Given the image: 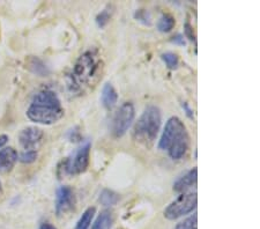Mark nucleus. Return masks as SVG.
I'll return each mask as SVG.
<instances>
[{"label": "nucleus", "mask_w": 260, "mask_h": 229, "mask_svg": "<svg viewBox=\"0 0 260 229\" xmlns=\"http://www.w3.org/2000/svg\"><path fill=\"white\" fill-rule=\"evenodd\" d=\"M171 43H174L176 45H185L186 42L182 34H177L176 36H174L173 39H171Z\"/></svg>", "instance_id": "5701e85b"}, {"label": "nucleus", "mask_w": 260, "mask_h": 229, "mask_svg": "<svg viewBox=\"0 0 260 229\" xmlns=\"http://www.w3.org/2000/svg\"><path fill=\"white\" fill-rule=\"evenodd\" d=\"M119 199H120L119 194L116 193L115 191L104 189L102 190V192L100 193L99 201L103 206H114L119 202Z\"/></svg>", "instance_id": "dca6fc26"}, {"label": "nucleus", "mask_w": 260, "mask_h": 229, "mask_svg": "<svg viewBox=\"0 0 260 229\" xmlns=\"http://www.w3.org/2000/svg\"><path fill=\"white\" fill-rule=\"evenodd\" d=\"M7 141H8V137L6 135H0V149L7 144Z\"/></svg>", "instance_id": "a878e982"}, {"label": "nucleus", "mask_w": 260, "mask_h": 229, "mask_svg": "<svg viewBox=\"0 0 260 229\" xmlns=\"http://www.w3.org/2000/svg\"><path fill=\"white\" fill-rule=\"evenodd\" d=\"M103 60L98 50H88L78 58L67 77V86L72 94L82 95L102 78Z\"/></svg>", "instance_id": "f257e3e1"}, {"label": "nucleus", "mask_w": 260, "mask_h": 229, "mask_svg": "<svg viewBox=\"0 0 260 229\" xmlns=\"http://www.w3.org/2000/svg\"><path fill=\"white\" fill-rule=\"evenodd\" d=\"M43 138L44 132L36 126H28L19 133V143L23 151H37Z\"/></svg>", "instance_id": "1a4fd4ad"}, {"label": "nucleus", "mask_w": 260, "mask_h": 229, "mask_svg": "<svg viewBox=\"0 0 260 229\" xmlns=\"http://www.w3.org/2000/svg\"><path fill=\"white\" fill-rule=\"evenodd\" d=\"M75 194L70 186L62 185L57 189L56 202H54V210L57 216H64L74 208Z\"/></svg>", "instance_id": "6e6552de"}, {"label": "nucleus", "mask_w": 260, "mask_h": 229, "mask_svg": "<svg viewBox=\"0 0 260 229\" xmlns=\"http://www.w3.org/2000/svg\"><path fill=\"white\" fill-rule=\"evenodd\" d=\"M40 229H57L56 227L53 226V224H51V223H49V222H43L40 226Z\"/></svg>", "instance_id": "bb28decb"}, {"label": "nucleus", "mask_w": 260, "mask_h": 229, "mask_svg": "<svg viewBox=\"0 0 260 229\" xmlns=\"http://www.w3.org/2000/svg\"><path fill=\"white\" fill-rule=\"evenodd\" d=\"M28 68L34 74H36V76L39 77H48L50 73L48 66L36 57H31L30 59L28 60Z\"/></svg>", "instance_id": "4468645a"}, {"label": "nucleus", "mask_w": 260, "mask_h": 229, "mask_svg": "<svg viewBox=\"0 0 260 229\" xmlns=\"http://www.w3.org/2000/svg\"><path fill=\"white\" fill-rule=\"evenodd\" d=\"M91 145L86 141L62 162V173L66 175H79L85 173L89 165Z\"/></svg>", "instance_id": "423d86ee"}, {"label": "nucleus", "mask_w": 260, "mask_h": 229, "mask_svg": "<svg viewBox=\"0 0 260 229\" xmlns=\"http://www.w3.org/2000/svg\"><path fill=\"white\" fill-rule=\"evenodd\" d=\"M162 124V112L156 106L147 107L134 125L133 138L145 147H150L156 140Z\"/></svg>", "instance_id": "20e7f679"}, {"label": "nucleus", "mask_w": 260, "mask_h": 229, "mask_svg": "<svg viewBox=\"0 0 260 229\" xmlns=\"http://www.w3.org/2000/svg\"><path fill=\"white\" fill-rule=\"evenodd\" d=\"M114 221L115 218L112 212L109 210H104L101 212L98 218H96L91 229H111Z\"/></svg>", "instance_id": "ddd939ff"}, {"label": "nucleus", "mask_w": 260, "mask_h": 229, "mask_svg": "<svg viewBox=\"0 0 260 229\" xmlns=\"http://www.w3.org/2000/svg\"><path fill=\"white\" fill-rule=\"evenodd\" d=\"M110 11H111L110 7H108L98 15V18H96V23H98L99 27L103 28L106 24H108V22L111 19V14H112V12H110Z\"/></svg>", "instance_id": "412c9836"}, {"label": "nucleus", "mask_w": 260, "mask_h": 229, "mask_svg": "<svg viewBox=\"0 0 260 229\" xmlns=\"http://www.w3.org/2000/svg\"><path fill=\"white\" fill-rule=\"evenodd\" d=\"M19 154L13 147H4L0 149V174H7L12 172L16 162Z\"/></svg>", "instance_id": "9b49d317"}, {"label": "nucleus", "mask_w": 260, "mask_h": 229, "mask_svg": "<svg viewBox=\"0 0 260 229\" xmlns=\"http://www.w3.org/2000/svg\"><path fill=\"white\" fill-rule=\"evenodd\" d=\"M117 101H118V94L115 87L111 83H106L102 88V94H101V103L108 110H111L114 108Z\"/></svg>", "instance_id": "f8f14e48"}, {"label": "nucleus", "mask_w": 260, "mask_h": 229, "mask_svg": "<svg viewBox=\"0 0 260 229\" xmlns=\"http://www.w3.org/2000/svg\"><path fill=\"white\" fill-rule=\"evenodd\" d=\"M198 216H197V214H192L190 216H187L186 219H184L183 221L178 222L177 224H176L175 229H198Z\"/></svg>", "instance_id": "a211bd4d"}, {"label": "nucleus", "mask_w": 260, "mask_h": 229, "mask_svg": "<svg viewBox=\"0 0 260 229\" xmlns=\"http://www.w3.org/2000/svg\"><path fill=\"white\" fill-rule=\"evenodd\" d=\"M162 59L166 62L167 68L170 70H176L178 68L179 60L177 55H175L174 52H166L162 55Z\"/></svg>", "instance_id": "aec40b11"}, {"label": "nucleus", "mask_w": 260, "mask_h": 229, "mask_svg": "<svg viewBox=\"0 0 260 229\" xmlns=\"http://www.w3.org/2000/svg\"><path fill=\"white\" fill-rule=\"evenodd\" d=\"M3 194V186H2V182H0V195Z\"/></svg>", "instance_id": "cd10ccee"}, {"label": "nucleus", "mask_w": 260, "mask_h": 229, "mask_svg": "<svg viewBox=\"0 0 260 229\" xmlns=\"http://www.w3.org/2000/svg\"><path fill=\"white\" fill-rule=\"evenodd\" d=\"M95 213H96L95 207H88L80 216V219H79V221L77 222V226H75L74 229H89L91 222H93Z\"/></svg>", "instance_id": "2eb2a0df"}, {"label": "nucleus", "mask_w": 260, "mask_h": 229, "mask_svg": "<svg viewBox=\"0 0 260 229\" xmlns=\"http://www.w3.org/2000/svg\"><path fill=\"white\" fill-rule=\"evenodd\" d=\"M136 117V109L131 102H125L119 107V109L115 112L111 119L110 130L115 138H120L128 131L132 126Z\"/></svg>", "instance_id": "0eeeda50"}, {"label": "nucleus", "mask_w": 260, "mask_h": 229, "mask_svg": "<svg viewBox=\"0 0 260 229\" xmlns=\"http://www.w3.org/2000/svg\"><path fill=\"white\" fill-rule=\"evenodd\" d=\"M197 180H198V170H197V168L188 170L187 173L176 180L174 183V191L178 193H185L191 187L196 186Z\"/></svg>", "instance_id": "9d476101"}, {"label": "nucleus", "mask_w": 260, "mask_h": 229, "mask_svg": "<svg viewBox=\"0 0 260 229\" xmlns=\"http://www.w3.org/2000/svg\"><path fill=\"white\" fill-rule=\"evenodd\" d=\"M190 146V137L183 120L170 117L166 123L161 139L158 141V148L165 151L173 160H182Z\"/></svg>", "instance_id": "7ed1b4c3"}, {"label": "nucleus", "mask_w": 260, "mask_h": 229, "mask_svg": "<svg viewBox=\"0 0 260 229\" xmlns=\"http://www.w3.org/2000/svg\"><path fill=\"white\" fill-rule=\"evenodd\" d=\"M197 204H198L197 192L180 193L174 202H171L166 207L163 214L168 220H177L192 213L197 208Z\"/></svg>", "instance_id": "39448f33"}, {"label": "nucleus", "mask_w": 260, "mask_h": 229, "mask_svg": "<svg viewBox=\"0 0 260 229\" xmlns=\"http://www.w3.org/2000/svg\"><path fill=\"white\" fill-rule=\"evenodd\" d=\"M37 156H39V152L37 151H22L19 154L18 161H20L21 163L29 165L35 162L37 160Z\"/></svg>", "instance_id": "6ab92c4d"}, {"label": "nucleus", "mask_w": 260, "mask_h": 229, "mask_svg": "<svg viewBox=\"0 0 260 229\" xmlns=\"http://www.w3.org/2000/svg\"><path fill=\"white\" fill-rule=\"evenodd\" d=\"M182 106H183V109H185V111H186V115L188 116V117H190V118H193V110H192L191 108L187 106V103H186V102H183V103H182Z\"/></svg>", "instance_id": "393cba45"}, {"label": "nucleus", "mask_w": 260, "mask_h": 229, "mask_svg": "<svg viewBox=\"0 0 260 229\" xmlns=\"http://www.w3.org/2000/svg\"><path fill=\"white\" fill-rule=\"evenodd\" d=\"M27 117L42 125H52L64 117L65 110L58 95L53 90H41L32 97L27 109Z\"/></svg>", "instance_id": "f03ea898"}, {"label": "nucleus", "mask_w": 260, "mask_h": 229, "mask_svg": "<svg viewBox=\"0 0 260 229\" xmlns=\"http://www.w3.org/2000/svg\"><path fill=\"white\" fill-rule=\"evenodd\" d=\"M176 24V21L175 18L171 14H163L160 19L157 21V30L161 31V32H169L174 29Z\"/></svg>", "instance_id": "f3484780"}, {"label": "nucleus", "mask_w": 260, "mask_h": 229, "mask_svg": "<svg viewBox=\"0 0 260 229\" xmlns=\"http://www.w3.org/2000/svg\"><path fill=\"white\" fill-rule=\"evenodd\" d=\"M185 36L187 37L188 40L196 41V39H194V32H193V27H192L190 23H186V24H185Z\"/></svg>", "instance_id": "b1692460"}, {"label": "nucleus", "mask_w": 260, "mask_h": 229, "mask_svg": "<svg viewBox=\"0 0 260 229\" xmlns=\"http://www.w3.org/2000/svg\"><path fill=\"white\" fill-rule=\"evenodd\" d=\"M134 16H136L137 20L141 21V22H144L145 24H148V26L150 24V15L147 11H145V10L138 11Z\"/></svg>", "instance_id": "4be33fe9"}]
</instances>
